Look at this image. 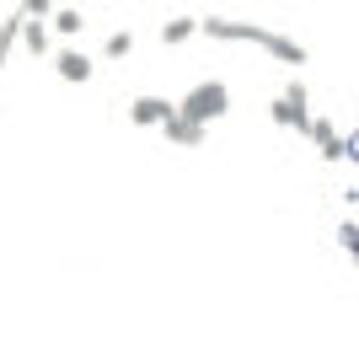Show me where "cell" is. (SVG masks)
<instances>
[{
	"label": "cell",
	"instance_id": "7",
	"mask_svg": "<svg viewBox=\"0 0 359 359\" xmlns=\"http://www.w3.org/2000/svg\"><path fill=\"white\" fill-rule=\"evenodd\" d=\"M194 32H204V16H172L161 22V43H188Z\"/></svg>",
	"mask_w": 359,
	"mask_h": 359
},
{
	"label": "cell",
	"instance_id": "4",
	"mask_svg": "<svg viewBox=\"0 0 359 359\" xmlns=\"http://www.w3.org/2000/svg\"><path fill=\"white\" fill-rule=\"evenodd\" d=\"M129 118L140 129H166V123L177 118V102H166V97H135L129 102Z\"/></svg>",
	"mask_w": 359,
	"mask_h": 359
},
{
	"label": "cell",
	"instance_id": "9",
	"mask_svg": "<svg viewBox=\"0 0 359 359\" xmlns=\"http://www.w3.org/2000/svg\"><path fill=\"white\" fill-rule=\"evenodd\" d=\"M54 27H60V32H65V38H75V32L86 27V16L75 11V6H60V11H54Z\"/></svg>",
	"mask_w": 359,
	"mask_h": 359
},
{
	"label": "cell",
	"instance_id": "2",
	"mask_svg": "<svg viewBox=\"0 0 359 359\" xmlns=\"http://www.w3.org/2000/svg\"><path fill=\"white\" fill-rule=\"evenodd\" d=\"M225 113H231V86L225 81H198L177 102V118L198 123V129H210V118H225Z\"/></svg>",
	"mask_w": 359,
	"mask_h": 359
},
{
	"label": "cell",
	"instance_id": "11",
	"mask_svg": "<svg viewBox=\"0 0 359 359\" xmlns=\"http://www.w3.org/2000/svg\"><path fill=\"white\" fill-rule=\"evenodd\" d=\"M338 247H344V252L359 263V225H354V220H344V225H338Z\"/></svg>",
	"mask_w": 359,
	"mask_h": 359
},
{
	"label": "cell",
	"instance_id": "3",
	"mask_svg": "<svg viewBox=\"0 0 359 359\" xmlns=\"http://www.w3.org/2000/svg\"><path fill=\"white\" fill-rule=\"evenodd\" d=\"M273 123L279 129H295V135H311V107H306V86L290 81L279 97H273Z\"/></svg>",
	"mask_w": 359,
	"mask_h": 359
},
{
	"label": "cell",
	"instance_id": "10",
	"mask_svg": "<svg viewBox=\"0 0 359 359\" xmlns=\"http://www.w3.org/2000/svg\"><path fill=\"white\" fill-rule=\"evenodd\" d=\"M102 54L107 60H129V54H135V32H113V38L102 43Z\"/></svg>",
	"mask_w": 359,
	"mask_h": 359
},
{
	"label": "cell",
	"instance_id": "5",
	"mask_svg": "<svg viewBox=\"0 0 359 359\" xmlns=\"http://www.w3.org/2000/svg\"><path fill=\"white\" fill-rule=\"evenodd\" d=\"M54 70H60V81H91V60L81 48H60V54H54Z\"/></svg>",
	"mask_w": 359,
	"mask_h": 359
},
{
	"label": "cell",
	"instance_id": "1",
	"mask_svg": "<svg viewBox=\"0 0 359 359\" xmlns=\"http://www.w3.org/2000/svg\"><path fill=\"white\" fill-rule=\"evenodd\" d=\"M204 32H210V38H225V43H257V48H269L279 65H306V48H300L295 38H285V32H273V27H252V22L204 16Z\"/></svg>",
	"mask_w": 359,
	"mask_h": 359
},
{
	"label": "cell",
	"instance_id": "6",
	"mask_svg": "<svg viewBox=\"0 0 359 359\" xmlns=\"http://www.w3.org/2000/svg\"><path fill=\"white\" fill-rule=\"evenodd\" d=\"M166 135V145H177V150H194V145H204V129H198V123H188V118H172L161 129Z\"/></svg>",
	"mask_w": 359,
	"mask_h": 359
},
{
	"label": "cell",
	"instance_id": "8",
	"mask_svg": "<svg viewBox=\"0 0 359 359\" xmlns=\"http://www.w3.org/2000/svg\"><path fill=\"white\" fill-rule=\"evenodd\" d=\"M22 22H27V16H22V6H16V11H6V16H0V65L11 60L16 38H22Z\"/></svg>",
	"mask_w": 359,
	"mask_h": 359
}]
</instances>
